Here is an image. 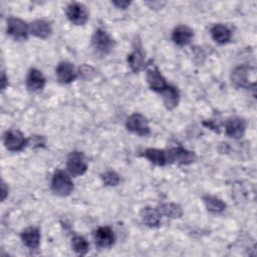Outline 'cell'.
I'll return each mask as SVG.
<instances>
[{
	"mask_svg": "<svg viewBox=\"0 0 257 257\" xmlns=\"http://www.w3.org/2000/svg\"><path fill=\"white\" fill-rule=\"evenodd\" d=\"M101 180H102L104 185L109 186V187L116 186L119 183V181H120L119 176L115 172H113V171H107V172L103 173L101 175Z\"/></svg>",
	"mask_w": 257,
	"mask_h": 257,
	"instance_id": "26",
	"label": "cell"
},
{
	"mask_svg": "<svg viewBox=\"0 0 257 257\" xmlns=\"http://www.w3.org/2000/svg\"><path fill=\"white\" fill-rule=\"evenodd\" d=\"M51 189L55 195L65 197L73 191V183L65 172L57 170L52 176Z\"/></svg>",
	"mask_w": 257,
	"mask_h": 257,
	"instance_id": "1",
	"label": "cell"
},
{
	"mask_svg": "<svg viewBox=\"0 0 257 257\" xmlns=\"http://www.w3.org/2000/svg\"><path fill=\"white\" fill-rule=\"evenodd\" d=\"M95 244L100 248H108L114 243L115 237L111 228L107 226L99 227L93 233Z\"/></svg>",
	"mask_w": 257,
	"mask_h": 257,
	"instance_id": "11",
	"label": "cell"
},
{
	"mask_svg": "<svg viewBox=\"0 0 257 257\" xmlns=\"http://www.w3.org/2000/svg\"><path fill=\"white\" fill-rule=\"evenodd\" d=\"M1 82H2V89L5 88V82H6V76L4 73H2V78H1Z\"/></svg>",
	"mask_w": 257,
	"mask_h": 257,
	"instance_id": "30",
	"label": "cell"
},
{
	"mask_svg": "<svg viewBox=\"0 0 257 257\" xmlns=\"http://www.w3.org/2000/svg\"><path fill=\"white\" fill-rule=\"evenodd\" d=\"M93 48L101 54L108 53L113 47V39L110 35L103 29L98 28L94 31L91 38Z\"/></svg>",
	"mask_w": 257,
	"mask_h": 257,
	"instance_id": "2",
	"label": "cell"
},
{
	"mask_svg": "<svg viewBox=\"0 0 257 257\" xmlns=\"http://www.w3.org/2000/svg\"><path fill=\"white\" fill-rule=\"evenodd\" d=\"M45 85V77L42 72L36 68H31L26 78V86L30 91H40Z\"/></svg>",
	"mask_w": 257,
	"mask_h": 257,
	"instance_id": "13",
	"label": "cell"
},
{
	"mask_svg": "<svg viewBox=\"0 0 257 257\" xmlns=\"http://www.w3.org/2000/svg\"><path fill=\"white\" fill-rule=\"evenodd\" d=\"M66 16L74 25H83L88 19V13L84 5L81 3H70L66 8Z\"/></svg>",
	"mask_w": 257,
	"mask_h": 257,
	"instance_id": "6",
	"label": "cell"
},
{
	"mask_svg": "<svg viewBox=\"0 0 257 257\" xmlns=\"http://www.w3.org/2000/svg\"><path fill=\"white\" fill-rule=\"evenodd\" d=\"M79 74L84 79H91L94 76L95 71H94V69L91 66L83 65V66H81L79 68Z\"/></svg>",
	"mask_w": 257,
	"mask_h": 257,
	"instance_id": "27",
	"label": "cell"
},
{
	"mask_svg": "<svg viewBox=\"0 0 257 257\" xmlns=\"http://www.w3.org/2000/svg\"><path fill=\"white\" fill-rule=\"evenodd\" d=\"M141 217H142L143 222L150 227H156V226L160 225L161 214L157 209H153L151 207H146L142 210Z\"/></svg>",
	"mask_w": 257,
	"mask_h": 257,
	"instance_id": "22",
	"label": "cell"
},
{
	"mask_svg": "<svg viewBox=\"0 0 257 257\" xmlns=\"http://www.w3.org/2000/svg\"><path fill=\"white\" fill-rule=\"evenodd\" d=\"M211 36L217 43L225 44L230 41L232 34L227 26L216 24L211 28Z\"/></svg>",
	"mask_w": 257,
	"mask_h": 257,
	"instance_id": "20",
	"label": "cell"
},
{
	"mask_svg": "<svg viewBox=\"0 0 257 257\" xmlns=\"http://www.w3.org/2000/svg\"><path fill=\"white\" fill-rule=\"evenodd\" d=\"M7 193H8V190L5 189V184L2 183V200H4L6 198Z\"/></svg>",
	"mask_w": 257,
	"mask_h": 257,
	"instance_id": "29",
	"label": "cell"
},
{
	"mask_svg": "<svg viewBox=\"0 0 257 257\" xmlns=\"http://www.w3.org/2000/svg\"><path fill=\"white\" fill-rule=\"evenodd\" d=\"M127 63L134 72H139L145 67V56L140 45L135 47L134 51L127 55Z\"/></svg>",
	"mask_w": 257,
	"mask_h": 257,
	"instance_id": "18",
	"label": "cell"
},
{
	"mask_svg": "<svg viewBox=\"0 0 257 257\" xmlns=\"http://www.w3.org/2000/svg\"><path fill=\"white\" fill-rule=\"evenodd\" d=\"M249 67L241 65L236 67L231 75L232 83L237 87H249L250 83L248 81V71Z\"/></svg>",
	"mask_w": 257,
	"mask_h": 257,
	"instance_id": "17",
	"label": "cell"
},
{
	"mask_svg": "<svg viewBox=\"0 0 257 257\" xmlns=\"http://www.w3.org/2000/svg\"><path fill=\"white\" fill-rule=\"evenodd\" d=\"M55 73L58 81L61 83H69L73 81L77 76L74 66L67 61L59 62L56 67Z\"/></svg>",
	"mask_w": 257,
	"mask_h": 257,
	"instance_id": "12",
	"label": "cell"
},
{
	"mask_svg": "<svg viewBox=\"0 0 257 257\" xmlns=\"http://www.w3.org/2000/svg\"><path fill=\"white\" fill-rule=\"evenodd\" d=\"M21 240L29 249H36L40 243V232L35 227H28L22 231Z\"/></svg>",
	"mask_w": 257,
	"mask_h": 257,
	"instance_id": "16",
	"label": "cell"
},
{
	"mask_svg": "<svg viewBox=\"0 0 257 257\" xmlns=\"http://www.w3.org/2000/svg\"><path fill=\"white\" fill-rule=\"evenodd\" d=\"M66 169L72 176H81L87 170V164L83 155L79 152L71 153L66 161Z\"/></svg>",
	"mask_w": 257,
	"mask_h": 257,
	"instance_id": "7",
	"label": "cell"
},
{
	"mask_svg": "<svg viewBox=\"0 0 257 257\" xmlns=\"http://www.w3.org/2000/svg\"><path fill=\"white\" fill-rule=\"evenodd\" d=\"M158 211L161 216H166L169 218H180L183 215V210L178 204L174 203H166L159 207Z\"/></svg>",
	"mask_w": 257,
	"mask_h": 257,
	"instance_id": "24",
	"label": "cell"
},
{
	"mask_svg": "<svg viewBox=\"0 0 257 257\" xmlns=\"http://www.w3.org/2000/svg\"><path fill=\"white\" fill-rule=\"evenodd\" d=\"M246 130V122L243 118L234 116L230 117L225 122V132L226 135L233 139L242 138Z\"/></svg>",
	"mask_w": 257,
	"mask_h": 257,
	"instance_id": "10",
	"label": "cell"
},
{
	"mask_svg": "<svg viewBox=\"0 0 257 257\" xmlns=\"http://www.w3.org/2000/svg\"><path fill=\"white\" fill-rule=\"evenodd\" d=\"M167 156H168L169 162H177L178 164H181V165H190L196 159V156L193 152H190L181 147H177L169 150L167 152Z\"/></svg>",
	"mask_w": 257,
	"mask_h": 257,
	"instance_id": "8",
	"label": "cell"
},
{
	"mask_svg": "<svg viewBox=\"0 0 257 257\" xmlns=\"http://www.w3.org/2000/svg\"><path fill=\"white\" fill-rule=\"evenodd\" d=\"M125 126L127 131L139 136H148L151 132L148 119L143 114L137 112L127 117Z\"/></svg>",
	"mask_w": 257,
	"mask_h": 257,
	"instance_id": "5",
	"label": "cell"
},
{
	"mask_svg": "<svg viewBox=\"0 0 257 257\" xmlns=\"http://www.w3.org/2000/svg\"><path fill=\"white\" fill-rule=\"evenodd\" d=\"M3 143L8 151L20 152L25 148L28 141L24 138L21 132L16 130H9L4 134Z\"/></svg>",
	"mask_w": 257,
	"mask_h": 257,
	"instance_id": "3",
	"label": "cell"
},
{
	"mask_svg": "<svg viewBox=\"0 0 257 257\" xmlns=\"http://www.w3.org/2000/svg\"><path fill=\"white\" fill-rule=\"evenodd\" d=\"M51 31H52L51 25L43 19L34 20L29 25V32L35 37H38L41 39L47 38L50 35Z\"/></svg>",
	"mask_w": 257,
	"mask_h": 257,
	"instance_id": "15",
	"label": "cell"
},
{
	"mask_svg": "<svg viewBox=\"0 0 257 257\" xmlns=\"http://www.w3.org/2000/svg\"><path fill=\"white\" fill-rule=\"evenodd\" d=\"M144 157L156 166L163 167L169 163L167 152L159 149H147L144 153Z\"/></svg>",
	"mask_w": 257,
	"mask_h": 257,
	"instance_id": "19",
	"label": "cell"
},
{
	"mask_svg": "<svg viewBox=\"0 0 257 257\" xmlns=\"http://www.w3.org/2000/svg\"><path fill=\"white\" fill-rule=\"evenodd\" d=\"M203 200H204L207 210L211 213H215V214L221 213L226 208V204L222 200H220L219 198H217L215 196L207 195V196L203 197Z\"/></svg>",
	"mask_w": 257,
	"mask_h": 257,
	"instance_id": "23",
	"label": "cell"
},
{
	"mask_svg": "<svg viewBox=\"0 0 257 257\" xmlns=\"http://www.w3.org/2000/svg\"><path fill=\"white\" fill-rule=\"evenodd\" d=\"M7 32L15 39H25L29 32V26L23 20L11 17L7 20Z\"/></svg>",
	"mask_w": 257,
	"mask_h": 257,
	"instance_id": "9",
	"label": "cell"
},
{
	"mask_svg": "<svg viewBox=\"0 0 257 257\" xmlns=\"http://www.w3.org/2000/svg\"><path fill=\"white\" fill-rule=\"evenodd\" d=\"M71 245L73 250L80 255H84L87 253L88 249H89V244L86 241L85 238H83L82 236H74L71 240Z\"/></svg>",
	"mask_w": 257,
	"mask_h": 257,
	"instance_id": "25",
	"label": "cell"
},
{
	"mask_svg": "<svg viewBox=\"0 0 257 257\" xmlns=\"http://www.w3.org/2000/svg\"><path fill=\"white\" fill-rule=\"evenodd\" d=\"M163 100H164V104L166 105L167 108L169 109H173L174 107H176L179 103V91L178 89L173 86V85H169L165 90H163L161 92Z\"/></svg>",
	"mask_w": 257,
	"mask_h": 257,
	"instance_id": "21",
	"label": "cell"
},
{
	"mask_svg": "<svg viewBox=\"0 0 257 257\" xmlns=\"http://www.w3.org/2000/svg\"><path fill=\"white\" fill-rule=\"evenodd\" d=\"M193 36H194L193 30L186 25L177 26L172 33L173 41L179 46L188 45L191 42Z\"/></svg>",
	"mask_w": 257,
	"mask_h": 257,
	"instance_id": "14",
	"label": "cell"
},
{
	"mask_svg": "<svg viewBox=\"0 0 257 257\" xmlns=\"http://www.w3.org/2000/svg\"><path fill=\"white\" fill-rule=\"evenodd\" d=\"M113 4H114L116 7H118V8L125 9V8H127V6H130L131 2H128V1H114Z\"/></svg>",
	"mask_w": 257,
	"mask_h": 257,
	"instance_id": "28",
	"label": "cell"
},
{
	"mask_svg": "<svg viewBox=\"0 0 257 257\" xmlns=\"http://www.w3.org/2000/svg\"><path fill=\"white\" fill-rule=\"evenodd\" d=\"M147 80L151 89L160 93L170 85L159 68L154 64H149L147 67Z\"/></svg>",
	"mask_w": 257,
	"mask_h": 257,
	"instance_id": "4",
	"label": "cell"
}]
</instances>
